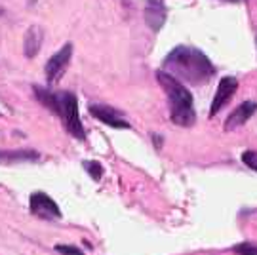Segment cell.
Returning <instances> with one entry per match:
<instances>
[{
    "label": "cell",
    "mask_w": 257,
    "mask_h": 255,
    "mask_svg": "<svg viewBox=\"0 0 257 255\" xmlns=\"http://www.w3.org/2000/svg\"><path fill=\"white\" fill-rule=\"evenodd\" d=\"M156 78H158L160 86L164 88L168 101H170V118H172V122L183 128L193 126L194 120H196V112H194L191 91L162 69L156 71Z\"/></svg>",
    "instance_id": "cell-2"
},
{
    "label": "cell",
    "mask_w": 257,
    "mask_h": 255,
    "mask_svg": "<svg viewBox=\"0 0 257 255\" xmlns=\"http://www.w3.org/2000/svg\"><path fill=\"white\" fill-rule=\"evenodd\" d=\"M29 210L33 215H37L40 219H59L61 217V210L55 204V200L52 196H48L46 192H33L29 198Z\"/></svg>",
    "instance_id": "cell-4"
},
{
    "label": "cell",
    "mask_w": 257,
    "mask_h": 255,
    "mask_svg": "<svg viewBox=\"0 0 257 255\" xmlns=\"http://www.w3.org/2000/svg\"><path fill=\"white\" fill-rule=\"evenodd\" d=\"M40 155L33 149L18 151H0V164H18V162H37Z\"/></svg>",
    "instance_id": "cell-11"
},
{
    "label": "cell",
    "mask_w": 257,
    "mask_h": 255,
    "mask_svg": "<svg viewBox=\"0 0 257 255\" xmlns=\"http://www.w3.org/2000/svg\"><path fill=\"white\" fill-rule=\"evenodd\" d=\"M71 57H73V44H65L61 50H57V52L48 59L46 67H44L48 82L54 84L63 76V73L67 71V67H69Z\"/></svg>",
    "instance_id": "cell-5"
},
{
    "label": "cell",
    "mask_w": 257,
    "mask_h": 255,
    "mask_svg": "<svg viewBox=\"0 0 257 255\" xmlns=\"http://www.w3.org/2000/svg\"><path fill=\"white\" fill-rule=\"evenodd\" d=\"M234 251L238 255H257V246L249 244V242H244V244L234 247Z\"/></svg>",
    "instance_id": "cell-14"
},
{
    "label": "cell",
    "mask_w": 257,
    "mask_h": 255,
    "mask_svg": "<svg viewBox=\"0 0 257 255\" xmlns=\"http://www.w3.org/2000/svg\"><path fill=\"white\" fill-rule=\"evenodd\" d=\"M57 99H59V110H57V116L63 118L65 128L69 130V134L76 139L84 141L86 134H84L82 122L78 116V103H76V95H73L71 91H61L57 93Z\"/></svg>",
    "instance_id": "cell-3"
},
{
    "label": "cell",
    "mask_w": 257,
    "mask_h": 255,
    "mask_svg": "<svg viewBox=\"0 0 257 255\" xmlns=\"http://www.w3.org/2000/svg\"><path fill=\"white\" fill-rule=\"evenodd\" d=\"M166 18H168V10H166L164 0H147V6H145V21H147L149 29L160 31V29L164 27Z\"/></svg>",
    "instance_id": "cell-9"
},
{
    "label": "cell",
    "mask_w": 257,
    "mask_h": 255,
    "mask_svg": "<svg viewBox=\"0 0 257 255\" xmlns=\"http://www.w3.org/2000/svg\"><path fill=\"white\" fill-rule=\"evenodd\" d=\"M42 42H44V31L38 25H33L25 33V38H23V52H25V55L27 57H35L40 52Z\"/></svg>",
    "instance_id": "cell-10"
},
{
    "label": "cell",
    "mask_w": 257,
    "mask_h": 255,
    "mask_svg": "<svg viewBox=\"0 0 257 255\" xmlns=\"http://www.w3.org/2000/svg\"><path fill=\"white\" fill-rule=\"evenodd\" d=\"M236 90H238V80H236L234 76H223L219 86H217V91H215V95H213V101H211L210 116L217 114V112L229 103L230 97L236 93Z\"/></svg>",
    "instance_id": "cell-6"
},
{
    "label": "cell",
    "mask_w": 257,
    "mask_h": 255,
    "mask_svg": "<svg viewBox=\"0 0 257 255\" xmlns=\"http://www.w3.org/2000/svg\"><path fill=\"white\" fill-rule=\"evenodd\" d=\"M164 69L168 74H172L175 80H183L189 84H206L215 74V69L206 55L189 46H177L164 57Z\"/></svg>",
    "instance_id": "cell-1"
},
{
    "label": "cell",
    "mask_w": 257,
    "mask_h": 255,
    "mask_svg": "<svg viewBox=\"0 0 257 255\" xmlns=\"http://www.w3.org/2000/svg\"><path fill=\"white\" fill-rule=\"evenodd\" d=\"M82 166L93 181H99L103 177V166L99 164V162H95V160H86V162H82Z\"/></svg>",
    "instance_id": "cell-12"
},
{
    "label": "cell",
    "mask_w": 257,
    "mask_h": 255,
    "mask_svg": "<svg viewBox=\"0 0 257 255\" xmlns=\"http://www.w3.org/2000/svg\"><path fill=\"white\" fill-rule=\"evenodd\" d=\"M90 112L92 116H95L97 120H101L103 124H107L110 128H116V130H128L130 124L122 118L118 110H114L112 107H105V105H90Z\"/></svg>",
    "instance_id": "cell-8"
},
{
    "label": "cell",
    "mask_w": 257,
    "mask_h": 255,
    "mask_svg": "<svg viewBox=\"0 0 257 255\" xmlns=\"http://www.w3.org/2000/svg\"><path fill=\"white\" fill-rule=\"evenodd\" d=\"M255 112H257L255 101H244V103H240L238 107L232 110L229 116H227V120H225V130H227V132H232V130H236V128L244 126Z\"/></svg>",
    "instance_id": "cell-7"
},
{
    "label": "cell",
    "mask_w": 257,
    "mask_h": 255,
    "mask_svg": "<svg viewBox=\"0 0 257 255\" xmlns=\"http://www.w3.org/2000/svg\"><path fill=\"white\" fill-rule=\"evenodd\" d=\"M55 249L61 255H84L82 249H78L76 246H67V244H59V246H55Z\"/></svg>",
    "instance_id": "cell-15"
},
{
    "label": "cell",
    "mask_w": 257,
    "mask_h": 255,
    "mask_svg": "<svg viewBox=\"0 0 257 255\" xmlns=\"http://www.w3.org/2000/svg\"><path fill=\"white\" fill-rule=\"evenodd\" d=\"M242 162L248 166L249 170L257 172V151H246V153H242Z\"/></svg>",
    "instance_id": "cell-13"
},
{
    "label": "cell",
    "mask_w": 257,
    "mask_h": 255,
    "mask_svg": "<svg viewBox=\"0 0 257 255\" xmlns=\"http://www.w3.org/2000/svg\"><path fill=\"white\" fill-rule=\"evenodd\" d=\"M223 2H230V4H240L242 0H223Z\"/></svg>",
    "instance_id": "cell-16"
}]
</instances>
